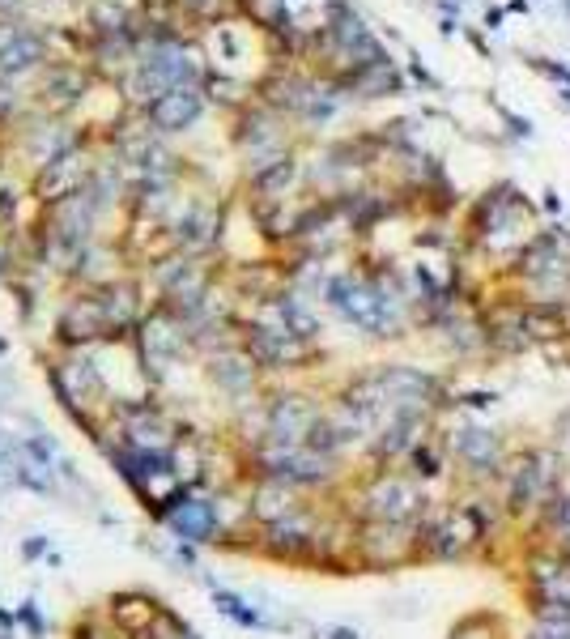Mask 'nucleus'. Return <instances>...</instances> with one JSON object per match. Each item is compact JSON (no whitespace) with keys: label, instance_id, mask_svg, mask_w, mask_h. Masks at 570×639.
<instances>
[{"label":"nucleus","instance_id":"f257e3e1","mask_svg":"<svg viewBox=\"0 0 570 639\" xmlns=\"http://www.w3.org/2000/svg\"><path fill=\"white\" fill-rule=\"evenodd\" d=\"M524 64L536 72V77L553 81L558 90H566V86H570V64H566V60H549V56H524Z\"/></svg>","mask_w":570,"mask_h":639},{"label":"nucleus","instance_id":"6e6552de","mask_svg":"<svg viewBox=\"0 0 570 639\" xmlns=\"http://www.w3.org/2000/svg\"><path fill=\"white\" fill-rule=\"evenodd\" d=\"M562 9H566V17H570V0H562Z\"/></svg>","mask_w":570,"mask_h":639},{"label":"nucleus","instance_id":"f03ea898","mask_svg":"<svg viewBox=\"0 0 570 639\" xmlns=\"http://www.w3.org/2000/svg\"><path fill=\"white\" fill-rule=\"evenodd\" d=\"M489 107L498 111V119H502V124L511 128V137H519V141H528V137H532V119H524V115H515L511 107H502V103H498V98H489Z\"/></svg>","mask_w":570,"mask_h":639},{"label":"nucleus","instance_id":"39448f33","mask_svg":"<svg viewBox=\"0 0 570 639\" xmlns=\"http://www.w3.org/2000/svg\"><path fill=\"white\" fill-rule=\"evenodd\" d=\"M502 21H507V9H502V5H489V9H485V30H489V35H498Z\"/></svg>","mask_w":570,"mask_h":639},{"label":"nucleus","instance_id":"0eeeda50","mask_svg":"<svg viewBox=\"0 0 570 639\" xmlns=\"http://www.w3.org/2000/svg\"><path fill=\"white\" fill-rule=\"evenodd\" d=\"M502 9H507V13H515V17H524V13L532 9V0H507Z\"/></svg>","mask_w":570,"mask_h":639},{"label":"nucleus","instance_id":"7ed1b4c3","mask_svg":"<svg viewBox=\"0 0 570 639\" xmlns=\"http://www.w3.org/2000/svg\"><path fill=\"white\" fill-rule=\"evenodd\" d=\"M196 115V98L187 94H175V103H170V107H158V119H162V124H170V119H192Z\"/></svg>","mask_w":570,"mask_h":639},{"label":"nucleus","instance_id":"423d86ee","mask_svg":"<svg viewBox=\"0 0 570 639\" xmlns=\"http://www.w3.org/2000/svg\"><path fill=\"white\" fill-rule=\"evenodd\" d=\"M409 68H413V77H417V81H421V86H430V90H434V86H438V77H434V72H430V68H426V64H421V60H413V64H409Z\"/></svg>","mask_w":570,"mask_h":639},{"label":"nucleus","instance_id":"20e7f679","mask_svg":"<svg viewBox=\"0 0 570 639\" xmlns=\"http://www.w3.org/2000/svg\"><path fill=\"white\" fill-rule=\"evenodd\" d=\"M464 39H468V43H473V52H477L481 60H489V43H485V35H481L477 26H464Z\"/></svg>","mask_w":570,"mask_h":639}]
</instances>
